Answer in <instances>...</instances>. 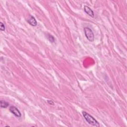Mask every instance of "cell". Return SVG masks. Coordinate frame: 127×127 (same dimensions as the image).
<instances>
[{"mask_svg":"<svg viewBox=\"0 0 127 127\" xmlns=\"http://www.w3.org/2000/svg\"><path fill=\"white\" fill-rule=\"evenodd\" d=\"M0 29H1V31L5 30V26L4 25V24L2 22H0Z\"/></svg>","mask_w":127,"mask_h":127,"instance_id":"8","label":"cell"},{"mask_svg":"<svg viewBox=\"0 0 127 127\" xmlns=\"http://www.w3.org/2000/svg\"><path fill=\"white\" fill-rule=\"evenodd\" d=\"M10 111L11 113H13L14 115L18 118H20L21 116V113H20V111L18 109L14 106H10Z\"/></svg>","mask_w":127,"mask_h":127,"instance_id":"3","label":"cell"},{"mask_svg":"<svg viewBox=\"0 0 127 127\" xmlns=\"http://www.w3.org/2000/svg\"><path fill=\"white\" fill-rule=\"evenodd\" d=\"M84 10L85 11L86 13L88 14L89 16H90L92 17H94V12L93 11L90 9L89 7H87V6H84Z\"/></svg>","mask_w":127,"mask_h":127,"instance_id":"5","label":"cell"},{"mask_svg":"<svg viewBox=\"0 0 127 127\" xmlns=\"http://www.w3.org/2000/svg\"><path fill=\"white\" fill-rule=\"evenodd\" d=\"M47 102H48V103H49V104H50V105H54V104H54V102L53 101H52V100H48Z\"/></svg>","mask_w":127,"mask_h":127,"instance_id":"9","label":"cell"},{"mask_svg":"<svg viewBox=\"0 0 127 127\" xmlns=\"http://www.w3.org/2000/svg\"><path fill=\"white\" fill-rule=\"evenodd\" d=\"M84 34L87 40L90 42H92L94 39V35L91 29L88 27H85L84 28Z\"/></svg>","mask_w":127,"mask_h":127,"instance_id":"2","label":"cell"},{"mask_svg":"<svg viewBox=\"0 0 127 127\" xmlns=\"http://www.w3.org/2000/svg\"><path fill=\"white\" fill-rule=\"evenodd\" d=\"M27 21L30 25H31L33 26H35L37 25V22L35 19V17L32 15L29 16V17L27 20Z\"/></svg>","mask_w":127,"mask_h":127,"instance_id":"4","label":"cell"},{"mask_svg":"<svg viewBox=\"0 0 127 127\" xmlns=\"http://www.w3.org/2000/svg\"><path fill=\"white\" fill-rule=\"evenodd\" d=\"M82 114L84 119H86V122L88 124L95 127L100 126L99 123H98L97 121L94 117H93L91 115H90L89 114L87 113L85 111H83Z\"/></svg>","mask_w":127,"mask_h":127,"instance_id":"1","label":"cell"},{"mask_svg":"<svg viewBox=\"0 0 127 127\" xmlns=\"http://www.w3.org/2000/svg\"><path fill=\"white\" fill-rule=\"evenodd\" d=\"M46 36L47 38L48 39V40H49L50 42H51V43H54V42H55V38H54L53 36L51 35L49 33H48L46 35Z\"/></svg>","mask_w":127,"mask_h":127,"instance_id":"7","label":"cell"},{"mask_svg":"<svg viewBox=\"0 0 127 127\" xmlns=\"http://www.w3.org/2000/svg\"><path fill=\"white\" fill-rule=\"evenodd\" d=\"M9 106V103L4 100L0 101V106L2 108H6Z\"/></svg>","mask_w":127,"mask_h":127,"instance_id":"6","label":"cell"}]
</instances>
